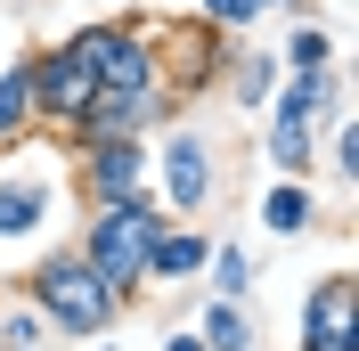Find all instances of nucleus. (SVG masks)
<instances>
[{
  "label": "nucleus",
  "instance_id": "9d476101",
  "mask_svg": "<svg viewBox=\"0 0 359 351\" xmlns=\"http://www.w3.org/2000/svg\"><path fill=\"white\" fill-rule=\"evenodd\" d=\"M262 229H269V237H311V229H318L311 180H286V172H278V188L262 197Z\"/></svg>",
  "mask_w": 359,
  "mask_h": 351
},
{
  "label": "nucleus",
  "instance_id": "a211bd4d",
  "mask_svg": "<svg viewBox=\"0 0 359 351\" xmlns=\"http://www.w3.org/2000/svg\"><path fill=\"white\" fill-rule=\"evenodd\" d=\"M327 172H335L343 188H351V172H359V131L343 123V114H335V131H327Z\"/></svg>",
  "mask_w": 359,
  "mask_h": 351
},
{
  "label": "nucleus",
  "instance_id": "0eeeda50",
  "mask_svg": "<svg viewBox=\"0 0 359 351\" xmlns=\"http://www.w3.org/2000/svg\"><path fill=\"white\" fill-rule=\"evenodd\" d=\"M302 351H359V278L327 270L302 294Z\"/></svg>",
  "mask_w": 359,
  "mask_h": 351
},
{
  "label": "nucleus",
  "instance_id": "ddd939ff",
  "mask_svg": "<svg viewBox=\"0 0 359 351\" xmlns=\"http://www.w3.org/2000/svg\"><path fill=\"white\" fill-rule=\"evenodd\" d=\"M33 131H41V123H33V82H25V58H17V66L0 74V155L33 147Z\"/></svg>",
  "mask_w": 359,
  "mask_h": 351
},
{
  "label": "nucleus",
  "instance_id": "4468645a",
  "mask_svg": "<svg viewBox=\"0 0 359 351\" xmlns=\"http://www.w3.org/2000/svg\"><path fill=\"white\" fill-rule=\"evenodd\" d=\"M278 66H335V33L302 8V17H294V33H286V49H278Z\"/></svg>",
  "mask_w": 359,
  "mask_h": 351
},
{
  "label": "nucleus",
  "instance_id": "6ab92c4d",
  "mask_svg": "<svg viewBox=\"0 0 359 351\" xmlns=\"http://www.w3.org/2000/svg\"><path fill=\"white\" fill-rule=\"evenodd\" d=\"M163 351H204V335H196V327H172V335H163Z\"/></svg>",
  "mask_w": 359,
  "mask_h": 351
},
{
  "label": "nucleus",
  "instance_id": "423d86ee",
  "mask_svg": "<svg viewBox=\"0 0 359 351\" xmlns=\"http://www.w3.org/2000/svg\"><path fill=\"white\" fill-rule=\"evenodd\" d=\"M66 164H74V197L82 204H107V197L147 188V139H74Z\"/></svg>",
  "mask_w": 359,
  "mask_h": 351
},
{
  "label": "nucleus",
  "instance_id": "39448f33",
  "mask_svg": "<svg viewBox=\"0 0 359 351\" xmlns=\"http://www.w3.org/2000/svg\"><path fill=\"white\" fill-rule=\"evenodd\" d=\"M25 82H33V123H49V131H74V123H82V107L98 98L90 66L74 58L66 41L33 49V58H25Z\"/></svg>",
  "mask_w": 359,
  "mask_h": 351
},
{
  "label": "nucleus",
  "instance_id": "9b49d317",
  "mask_svg": "<svg viewBox=\"0 0 359 351\" xmlns=\"http://www.w3.org/2000/svg\"><path fill=\"white\" fill-rule=\"evenodd\" d=\"M278 74H286V66H278V58H269V49H237V58H229V98H237V114H262L269 107V90H278Z\"/></svg>",
  "mask_w": 359,
  "mask_h": 351
},
{
  "label": "nucleus",
  "instance_id": "6e6552de",
  "mask_svg": "<svg viewBox=\"0 0 359 351\" xmlns=\"http://www.w3.org/2000/svg\"><path fill=\"white\" fill-rule=\"evenodd\" d=\"M41 213H49V172L25 164V147H8V155H0V253L33 237Z\"/></svg>",
  "mask_w": 359,
  "mask_h": 351
},
{
  "label": "nucleus",
  "instance_id": "20e7f679",
  "mask_svg": "<svg viewBox=\"0 0 359 351\" xmlns=\"http://www.w3.org/2000/svg\"><path fill=\"white\" fill-rule=\"evenodd\" d=\"M212 180H221L212 139H204L188 114L156 123V147H147V188L163 197V213H172V220H196L204 204H212Z\"/></svg>",
  "mask_w": 359,
  "mask_h": 351
},
{
  "label": "nucleus",
  "instance_id": "f3484780",
  "mask_svg": "<svg viewBox=\"0 0 359 351\" xmlns=\"http://www.w3.org/2000/svg\"><path fill=\"white\" fill-rule=\"evenodd\" d=\"M269 8H294V0H204L196 17H204V25H221V33H245V25H262Z\"/></svg>",
  "mask_w": 359,
  "mask_h": 351
},
{
  "label": "nucleus",
  "instance_id": "7ed1b4c3",
  "mask_svg": "<svg viewBox=\"0 0 359 351\" xmlns=\"http://www.w3.org/2000/svg\"><path fill=\"white\" fill-rule=\"evenodd\" d=\"M147 33H156V66H163V90H172V107L188 114L204 98V90H221L229 82V58H237V41H229L221 25H204V17H147Z\"/></svg>",
  "mask_w": 359,
  "mask_h": 351
},
{
  "label": "nucleus",
  "instance_id": "dca6fc26",
  "mask_svg": "<svg viewBox=\"0 0 359 351\" xmlns=\"http://www.w3.org/2000/svg\"><path fill=\"white\" fill-rule=\"evenodd\" d=\"M262 155H269L286 180H311V164H318V131H269Z\"/></svg>",
  "mask_w": 359,
  "mask_h": 351
},
{
  "label": "nucleus",
  "instance_id": "2eb2a0df",
  "mask_svg": "<svg viewBox=\"0 0 359 351\" xmlns=\"http://www.w3.org/2000/svg\"><path fill=\"white\" fill-rule=\"evenodd\" d=\"M204 278H212V294H237V303H245L262 270H253V253H245V245H212V253H204Z\"/></svg>",
  "mask_w": 359,
  "mask_h": 351
},
{
  "label": "nucleus",
  "instance_id": "f03ea898",
  "mask_svg": "<svg viewBox=\"0 0 359 351\" xmlns=\"http://www.w3.org/2000/svg\"><path fill=\"white\" fill-rule=\"evenodd\" d=\"M163 220H172V213H163L156 188H131V197L90 204V220H82V262H90V270H107V286L123 294V303L147 286V245H156Z\"/></svg>",
  "mask_w": 359,
  "mask_h": 351
},
{
  "label": "nucleus",
  "instance_id": "1a4fd4ad",
  "mask_svg": "<svg viewBox=\"0 0 359 351\" xmlns=\"http://www.w3.org/2000/svg\"><path fill=\"white\" fill-rule=\"evenodd\" d=\"M204 253H212V237H204L196 220H163L156 245H147V286H188V278H204Z\"/></svg>",
  "mask_w": 359,
  "mask_h": 351
},
{
  "label": "nucleus",
  "instance_id": "f257e3e1",
  "mask_svg": "<svg viewBox=\"0 0 359 351\" xmlns=\"http://www.w3.org/2000/svg\"><path fill=\"white\" fill-rule=\"evenodd\" d=\"M25 303L41 310L49 335H114V319L131 310L107 286V270L82 262V245H66V253H33V262H25Z\"/></svg>",
  "mask_w": 359,
  "mask_h": 351
},
{
  "label": "nucleus",
  "instance_id": "f8f14e48",
  "mask_svg": "<svg viewBox=\"0 0 359 351\" xmlns=\"http://www.w3.org/2000/svg\"><path fill=\"white\" fill-rule=\"evenodd\" d=\"M196 335H204V351H253L262 343V327H253V310L237 303V294H212L204 319H196Z\"/></svg>",
  "mask_w": 359,
  "mask_h": 351
}]
</instances>
